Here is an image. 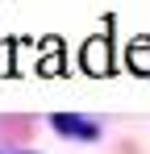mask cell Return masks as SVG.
Instances as JSON below:
<instances>
[{"label": "cell", "instance_id": "obj_1", "mask_svg": "<svg viewBox=\"0 0 150 154\" xmlns=\"http://www.w3.org/2000/svg\"><path fill=\"white\" fill-rule=\"evenodd\" d=\"M50 125L58 129V133H67V137H96V125L92 121H83V117H67V112H58V117H50Z\"/></svg>", "mask_w": 150, "mask_h": 154}]
</instances>
